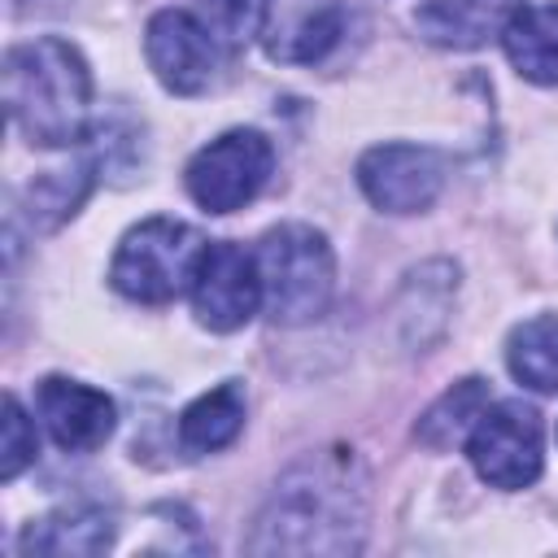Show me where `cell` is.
I'll list each match as a JSON object with an SVG mask.
<instances>
[{
  "mask_svg": "<svg viewBox=\"0 0 558 558\" xmlns=\"http://www.w3.org/2000/svg\"><path fill=\"white\" fill-rule=\"evenodd\" d=\"M366 536V471L349 449H323L292 462L248 536L253 554H357Z\"/></svg>",
  "mask_w": 558,
  "mask_h": 558,
  "instance_id": "1",
  "label": "cell"
},
{
  "mask_svg": "<svg viewBox=\"0 0 558 558\" xmlns=\"http://www.w3.org/2000/svg\"><path fill=\"white\" fill-rule=\"evenodd\" d=\"M4 105L13 126L39 148H65L87 135L92 70L65 39H31L4 57Z\"/></svg>",
  "mask_w": 558,
  "mask_h": 558,
  "instance_id": "2",
  "label": "cell"
},
{
  "mask_svg": "<svg viewBox=\"0 0 558 558\" xmlns=\"http://www.w3.org/2000/svg\"><path fill=\"white\" fill-rule=\"evenodd\" d=\"M257 270H262V305L283 327L318 318L336 292L331 244L323 231L305 222L270 227L257 244Z\"/></svg>",
  "mask_w": 558,
  "mask_h": 558,
  "instance_id": "3",
  "label": "cell"
},
{
  "mask_svg": "<svg viewBox=\"0 0 558 558\" xmlns=\"http://www.w3.org/2000/svg\"><path fill=\"white\" fill-rule=\"evenodd\" d=\"M201 253L205 240L196 227L179 218H148L122 235L109 266V283L140 305H166L183 288H192Z\"/></svg>",
  "mask_w": 558,
  "mask_h": 558,
  "instance_id": "4",
  "label": "cell"
},
{
  "mask_svg": "<svg viewBox=\"0 0 558 558\" xmlns=\"http://www.w3.org/2000/svg\"><path fill=\"white\" fill-rule=\"evenodd\" d=\"M466 458L475 475L493 488H527L545 462V427L527 401H497L480 414L466 436Z\"/></svg>",
  "mask_w": 558,
  "mask_h": 558,
  "instance_id": "5",
  "label": "cell"
},
{
  "mask_svg": "<svg viewBox=\"0 0 558 558\" xmlns=\"http://www.w3.org/2000/svg\"><path fill=\"white\" fill-rule=\"evenodd\" d=\"M275 170V148L262 131H227L218 140H209L192 161H187V196L205 209V214H231L240 205H248L266 179Z\"/></svg>",
  "mask_w": 558,
  "mask_h": 558,
  "instance_id": "6",
  "label": "cell"
},
{
  "mask_svg": "<svg viewBox=\"0 0 558 558\" xmlns=\"http://www.w3.org/2000/svg\"><path fill=\"white\" fill-rule=\"evenodd\" d=\"M144 57L157 74V83L174 96H201L218 78V39L201 22V13L187 9H161L144 26Z\"/></svg>",
  "mask_w": 558,
  "mask_h": 558,
  "instance_id": "7",
  "label": "cell"
},
{
  "mask_svg": "<svg viewBox=\"0 0 558 558\" xmlns=\"http://www.w3.org/2000/svg\"><path fill=\"white\" fill-rule=\"evenodd\" d=\"M262 305V270L257 253H248L235 240L205 244L196 275H192V310L209 331H235L244 327Z\"/></svg>",
  "mask_w": 558,
  "mask_h": 558,
  "instance_id": "8",
  "label": "cell"
},
{
  "mask_svg": "<svg viewBox=\"0 0 558 558\" xmlns=\"http://www.w3.org/2000/svg\"><path fill=\"white\" fill-rule=\"evenodd\" d=\"M357 187L384 214H423L445 187V157L427 144H375L357 161Z\"/></svg>",
  "mask_w": 558,
  "mask_h": 558,
  "instance_id": "9",
  "label": "cell"
},
{
  "mask_svg": "<svg viewBox=\"0 0 558 558\" xmlns=\"http://www.w3.org/2000/svg\"><path fill=\"white\" fill-rule=\"evenodd\" d=\"M35 410H39L48 436L65 453H92V449H100L113 436V423H118V410H113V401L100 388L78 384V379H65V375L39 379Z\"/></svg>",
  "mask_w": 558,
  "mask_h": 558,
  "instance_id": "10",
  "label": "cell"
},
{
  "mask_svg": "<svg viewBox=\"0 0 558 558\" xmlns=\"http://www.w3.org/2000/svg\"><path fill=\"white\" fill-rule=\"evenodd\" d=\"M340 26H344L340 0H270L262 39H266L270 61L314 65L336 48Z\"/></svg>",
  "mask_w": 558,
  "mask_h": 558,
  "instance_id": "11",
  "label": "cell"
},
{
  "mask_svg": "<svg viewBox=\"0 0 558 558\" xmlns=\"http://www.w3.org/2000/svg\"><path fill=\"white\" fill-rule=\"evenodd\" d=\"M523 4L527 0H423L414 9V31L436 48L466 52L501 39Z\"/></svg>",
  "mask_w": 558,
  "mask_h": 558,
  "instance_id": "12",
  "label": "cell"
},
{
  "mask_svg": "<svg viewBox=\"0 0 558 558\" xmlns=\"http://www.w3.org/2000/svg\"><path fill=\"white\" fill-rule=\"evenodd\" d=\"M510 65L541 87H558V4H523L501 35Z\"/></svg>",
  "mask_w": 558,
  "mask_h": 558,
  "instance_id": "13",
  "label": "cell"
},
{
  "mask_svg": "<svg viewBox=\"0 0 558 558\" xmlns=\"http://www.w3.org/2000/svg\"><path fill=\"white\" fill-rule=\"evenodd\" d=\"M113 545V519L96 506H65L39 523L26 527L22 549L26 554H100Z\"/></svg>",
  "mask_w": 558,
  "mask_h": 558,
  "instance_id": "14",
  "label": "cell"
},
{
  "mask_svg": "<svg viewBox=\"0 0 558 558\" xmlns=\"http://www.w3.org/2000/svg\"><path fill=\"white\" fill-rule=\"evenodd\" d=\"M244 427V392L240 384H218L209 392H201L183 414H179V445L187 453H214L222 445H231Z\"/></svg>",
  "mask_w": 558,
  "mask_h": 558,
  "instance_id": "15",
  "label": "cell"
},
{
  "mask_svg": "<svg viewBox=\"0 0 558 558\" xmlns=\"http://www.w3.org/2000/svg\"><path fill=\"white\" fill-rule=\"evenodd\" d=\"M488 384L484 379H458L453 388H445L418 418L414 436L427 445V449H453L458 440L471 436V427L480 423V414L488 410Z\"/></svg>",
  "mask_w": 558,
  "mask_h": 558,
  "instance_id": "16",
  "label": "cell"
},
{
  "mask_svg": "<svg viewBox=\"0 0 558 558\" xmlns=\"http://www.w3.org/2000/svg\"><path fill=\"white\" fill-rule=\"evenodd\" d=\"M510 375L532 392H558V314H536L519 323L506 340Z\"/></svg>",
  "mask_w": 558,
  "mask_h": 558,
  "instance_id": "17",
  "label": "cell"
},
{
  "mask_svg": "<svg viewBox=\"0 0 558 558\" xmlns=\"http://www.w3.org/2000/svg\"><path fill=\"white\" fill-rule=\"evenodd\" d=\"M92 170H96V161L87 157V161H78L74 170L65 166V170L39 174V179L31 183V214H35L44 227L70 218V214L83 205V196H87V187H92V179H96Z\"/></svg>",
  "mask_w": 558,
  "mask_h": 558,
  "instance_id": "18",
  "label": "cell"
},
{
  "mask_svg": "<svg viewBox=\"0 0 558 558\" xmlns=\"http://www.w3.org/2000/svg\"><path fill=\"white\" fill-rule=\"evenodd\" d=\"M266 17H270V0H201V22L209 26V35L227 57L240 52L248 39H257L266 31Z\"/></svg>",
  "mask_w": 558,
  "mask_h": 558,
  "instance_id": "19",
  "label": "cell"
},
{
  "mask_svg": "<svg viewBox=\"0 0 558 558\" xmlns=\"http://www.w3.org/2000/svg\"><path fill=\"white\" fill-rule=\"evenodd\" d=\"M39 453L35 423L26 418L17 397H4V445H0V480H17Z\"/></svg>",
  "mask_w": 558,
  "mask_h": 558,
  "instance_id": "20",
  "label": "cell"
}]
</instances>
